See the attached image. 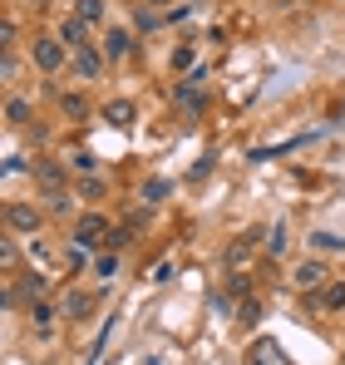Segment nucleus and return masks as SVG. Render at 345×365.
<instances>
[{"label": "nucleus", "mask_w": 345, "mask_h": 365, "mask_svg": "<svg viewBox=\"0 0 345 365\" xmlns=\"http://www.w3.org/2000/svg\"><path fill=\"white\" fill-rule=\"evenodd\" d=\"M74 50L59 40V35H35V45H30V60L40 64L45 74H55V69H64V60H69Z\"/></svg>", "instance_id": "nucleus-1"}, {"label": "nucleus", "mask_w": 345, "mask_h": 365, "mask_svg": "<svg viewBox=\"0 0 345 365\" xmlns=\"http://www.w3.org/2000/svg\"><path fill=\"white\" fill-rule=\"evenodd\" d=\"M5 227L10 232H40L45 227V207L40 202H5Z\"/></svg>", "instance_id": "nucleus-2"}, {"label": "nucleus", "mask_w": 345, "mask_h": 365, "mask_svg": "<svg viewBox=\"0 0 345 365\" xmlns=\"http://www.w3.org/2000/svg\"><path fill=\"white\" fill-rule=\"evenodd\" d=\"M109 232H114V227H109L104 212H84V217L74 222V242H79V247H104V242H109Z\"/></svg>", "instance_id": "nucleus-3"}, {"label": "nucleus", "mask_w": 345, "mask_h": 365, "mask_svg": "<svg viewBox=\"0 0 345 365\" xmlns=\"http://www.w3.org/2000/svg\"><path fill=\"white\" fill-rule=\"evenodd\" d=\"M291 282H296L301 292H311V297H316V292H321V287L331 282V267H326V262H316V257H306V262H296Z\"/></svg>", "instance_id": "nucleus-4"}, {"label": "nucleus", "mask_w": 345, "mask_h": 365, "mask_svg": "<svg viewBox=\"0 0 345 365\" xmlns=\"http://www.w3.org/2000/svg\"><path fill=\"white\" fill-rule=\"evenodd\" d=\"M172 99H177L182 114H202V109H207V89H202V79H177Z\"/></svg>", "instance_id": "nucleus-5"}, {"label": "nucleus", "mask_w": 345, "mask_h": 365, "mask_svg": "<svg viewBox=\"0 0 345 365\" xmlns=\"http://www.w3.org/2000/svg\"><path fill=\"white\" fill-rule=\"evenodd\" d=\"M94 306H99V297H89V292H69V297L59 302V316L79 326V321H89V311H94Z\"/></svg>", "instance_id": "nucleus-6"}, {"label": "nucleus", "mask_w": 345, "mask_h": 365, "mask_svg": "<svg viewBox=\"0 0 345 365\" xmlns=\"http://www.w3.org/2000/svg\"><path fill=\"white\" fill-rule=\"evenodd\" d=\"M104 50H94V45H84V50H74V74H79V79H99V74H104Z\"/></svg>", "instance_id": "nucleus-7"}, {"label": "nucleus", "mask_w": 345, "mask_h": 365, "mask_svg": "<svg viewBox=\"0 0 345 365\" xmlns=\"http://www.w3.org/2000/svg\"><path fill=\"white\" fill-rule=\"evenodd\" d=\"M128 50H133V35L128 30H104V60L109 64H118V60H128Z\"/></svg>", "instance_id": "nucleus-8"}, {"label": "nucleus", "mask_w": 345, "mask_h": 365, "mask_svg": "<svg viewBox=\"0 0 345 365\" xmlns=\"http://www.w3.org/2000/svg\"><path fill=\"white\" fill-rule=\"evenodd\" d=\"M133 119H138L133 99H109V104H104V123H109V128H133Z\"/></svg>", "instance_id": "nucleus-9"}, {"label": "nucleus", "mask_w": 345, "mask_h": 365, "mask_svg": "<svg viewBox=\"0 0 345 365\" xmlns=\"http://www.w3.org/2000/svg\"><path fill=\"white\" fill-rule=\"evenodd\" d=\"M59 40H64L69 50H84V45H89V20H79V15H69V20L59 25Z\"/></svg>", "instance_id": "nucleus-10"}, {"label": "nucleus", "mask_w": 345, "mask_h": 365, "mask_svg": "<svg viewBox=\"0 0 345 365\" xmlns=\"http://www.w3.org/2000/svg\"><path fill=\"white\" fill-rule=\"evenodd\" d=\"M35 182H40L45 192H55V187H64V168L50 163V158H40V163H35Z\"/></svg>", "instance_id": "nucleus-11"}, {"label": "nucleus", "mask_w": 345, "mask_h": 365, "mask_svg": "<svg viewBox=\"0 0 345 365\" xmlns=\"http://www.w3.org/2000/svg\"><path fill=\"white\" fill-rule=\"evenodd\" d=\"M316 306H326V311H341V306H345V282H336V277H331V282L316 292Z\"/></svg>", "instance_id": "nucleus-12"}, {"label": "nucleus", "mask_w": 345, "mask_h": 365, "mask_svg": "<svg viewBox=\"0 0 345 365\" xmlns=\"http://www.w3.org/2000/svg\"><path fill=\"white\" fill-rule=\"evenodd\" d=\"M5 123H10V128H25V123H30V104H25L20 94L5 99Z\"/></svg>", "instance_id": "nucleus-13"}, {"label": "nucleus", "mask_w": 345, "mask_h": 365, "mask_svg": "<svg viewBox=\"0 0 345 365\" xmlns=\"http://www.w3.org/2000/svg\"><path fill=\"white\" fill-rule=\"evenodd\" d=\"M222 292H227L232 302H242V297H252V277H247V272H232V277H227V287H222Z\"/></svg>", "instance_id": "nucleus-14"}, {"label": "nucleus", "mask_w": 345, "mask_h": 365, "mask_svg": "<svg viewBox=\"0 0 345 365\" xmlns=\"http://www.w3.org/2000/svg\"><path fill=\"white\" fill-rule=\"evenodd\" d=\"M237 321H242V326H257V321H262V302H257V297H242V302H237Z\"/></svg>", "instance_id": "nucleus-15"}, {"label": "nucleus", "mask_w": 345, "mask_h": 365, "mask_svg": "<svg viewBox=\"0 0 345 365\" xmlns=\"http://www.w3.org/2000/svg\"><path fill=\"white\" fill-rule=\"evenodd\" d=\"M25 311H30V321H35L40 331H50V321H55V306H50V302H30Z\"/></svg>", "instance_id": "nucleus-16"}, {"label": "nucleus", "mask_w": 345, "mask_h": 365, "mask_svg": "<svg viewBox=\"0 0 345 365\" xmlns=\"http://www.w3.org/2000/svg\"><path fill=\"white\" fill-rule=\"evenodd\" d=\"M74 15H79V20H89V25H99V20H104V0H79V5H74Z\"/></svg>", "instance_id": "nucleus-17"}, {"label": "nucleus", "mask_w": 345, "mask_h": 365, "mask_svg": "<svg viewBox=\"0 0 345 365\" xmlns=\"http://www.w3.org/2000/svg\"><path fill=\"white\" fill-rule=\"evenodd\" d=\"M59 109H64L69 119H84V114H89V104H84V94H64V99H59Z\"/></svg>", "instance_id": "nucleus-18"}, {"label": "nucleus", "mask_w": 345, "mask_h": 365, "mask_svg": "<svg viewBox=\"0 0 345 365\" xmlns=\"http://www.w3.org/2000/svg\"><path fill=\"white\" fill-rule=\"evenodd\" d=\"M311 247H316V252H345V237H336V232H316Z\"/></svg>", "instance_id": "nucleus-19"}, {"label": "nucleus", "mask_w": 345, "mask_h": 365, "mask_svg": "<svg viewBox=\"0 0 345 365\" xmlns=\"http://www.w3.org/2000/svg\"><path fill=\"white\" fill-rule=\"evenodd\" d=\"M84 267H89V247H69V272H84Z\"/></svg>", "instance_id": "nucleus-20"}, {"label": "nucleus", "mask_w": 345, "mask_h": 365, "mask_svg": "<svg viewBox=\"0 0 345 365\" xmlns=\"http://www.w3.org/2000/svg\"><path fill=\"white\" fill-rule=\"evenodd\" d=\"M74 197H89V202H94V197H104V182H99V178H84Z\"/></svg>", "instance_id": "nucleus-21"}, {"label": "nucleus", "mask_w": 345, "mask_h": 365, "mask_svg": "<svg viewBox=\"0 0 345 365\" xmlns=\"http://www.w3.org/2000/svg\"><path fill=\"white\" fill-rule=\"evenodd\" d=\"M0 74H5V84H15V74H20V60H15V50H5V60H0Z\"/></svg>", "instance_id": "nucleus-22"}, {"label": "nucleus", "mask_w": 345, "mask_h": 365, "mask_svg": "<svg viewBox=\"0 0 345 365\" xmlns=\"http://www.w3.org/2000/svg\"><path fill=\"white\" fill-rule=\"evenodd\" d=\"M267 252H272V257H282V252H287V227H272V237H267Z\"/></svg>", "instance_id": "nucleus-23"}, {"label": "nucleus", "mask_w": 345, "mask_h": 365, "mask_svg": "<svg viewBox=\"0 0 345 365\" xmlns=\"http://www.w3.org/2000/svg\"><path fill=\"white\" fill-rule=\"evenodd\" d=\"M50 197V212H69V187H55V192H45Z\"/></svg>", "instance_id": "nucleus-24"}, {"label": "nucleus", "mask_w": 345, "mask_h": 365, "mask_svg": "<svg viewBox=\"0 0 345 365\" xmlns=\"http://www.w3.org/2000/svg\"><path fill=\"white\" fill-rule=\"evenodd\" d=\"M163 197H168V182H148V187H143V202H148V207L163 202Z\"/></svg>", "instance_id": "nucleus-25"}, {"label": "nucleus", "mask_w": 345, "mask_h": 365, "mask_svg": "<svg viewBox=\"0 0 345 365\" xmlns=\"http://www.w3.org/2000/svg\"><path fill=\"white\" fill-rule=\"evenodd\" d=\"M15 262H20V247H15V242H0V267H5V272H10V267H15Z\"/></svg>", "instance_id": "nucleus-26"}, {"label": "nucleus", "mask_w": 345, "mask_h": 365, "mask_svg": "<svg viewBox=\"0 0 345 365\" xmlns=\"http://www.w3.org/2000/svg\"><path fill=\"white\" fill-rule=\"evenodd\" d=\"M187 64H192V45H177L172 50V69H187Z\"/></svg>", "instance_id": "nucleus-27"}, {"label": "nucleus", "mask_w": 345, "mask_h": 365, "mask_svg": "<svg viewBox=\"0 0 345 365\" xmlns=\"http://www.w3.org/2000/svg\"><path fill=\"white\" fill-rule=\"evenodd\" d=\"M94 272H99V277H118V257H99Z\"/></svg>", "instance_id": "nucleus-28"}, {"label": "nucleus", "mask_w": 345, "mask_h": 365, "mask_svg": "<svg viewBox=\"0 0 345 365\" xmlns=\"http://www.w3.org/2000/svg\"><path fill=\"white\" fill-rule=\"evenodd\" d=\"M15 45V20H0V50Z\"/></svg>", "instance_id": "nucleus-29"}, {"label": "nucleus", "mask_w": 345, "mask_h": 365, "mask_svg": "<svg viewBox=\"0 0 345 365\" xmlns=\"http://www.w3.org/2000/svg\"><path fill=\"white\" fill-rule=\"evenodd\" d=\"M74 168H79V173H94L99 158H94V153H74Z\"/></svg>", "instance_id": "nucleus-30"}, {"label": "nucleus", "mask_w": 345, "mask_h": 365, "mask_svg": "<svg viewBox=\"0 0 345 365\" xmlns=\"http://www.w3.org/2000/svg\"><path fill=\"white\" fill-rule=\"evenodd\" d=\"M143 5H153V10H163V5H172V0H143Z\"/></svg>", "instance_id": "nucleus-31"}]
</instances>
